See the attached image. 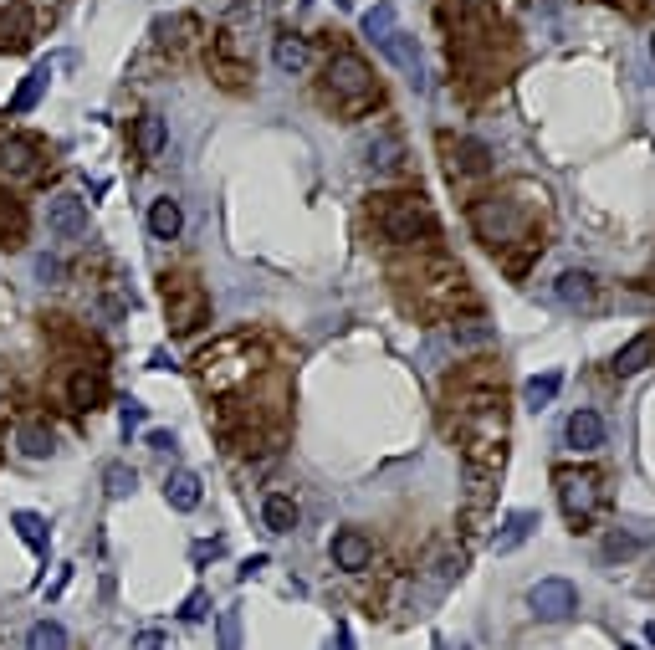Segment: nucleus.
I'll use <instances>...</instances> for the list:
<instances>
[{
	"label": "nucleus",
	"instance_id": "27",
	"mask_svg": "<svg viewBox=\"0 0 655 650\" xmlns=\"http://www.w3.org/2000/svg\"><path fill=\"white\" fill-rule=\"evenodd\" d=\"M308 57H313V52H308V41H302V36H292V31H287V36H277L272 62H277L282 72H302V67H308Z\"/></svg>",
	"mask_w": 655,
	"mask_h": 650
},
{
	"label": "nucleus",
	"instance_id": "21",
	"mask_svg": "<svg viewBox=\"0 0 655 650\" xmlns=\"http://www.w3.org/2000/svg\"><path fill=\"white\" fill-rule=\"evenodd\" d=\"M164 144H169L164 118H159V113H139V123H134V149H139L144 159H159V154H164Z\"/></svg>",
	"mask_w": 655,
	"mask_h": 650
},
{
	"label": "nucleus",
	"instance_id": "15",
	"mask_svg": "<svg viewBox=\"0 0 655 650\" xmlns=\"http://www.w3.org/2000/svg\"><path fill=\"white\" fill-rule=\"evenodd\" d=\"M31 36H36V21H31V11L21 6V0L0 11V52H26Z\"/></svg>",
	"mask_w": 655,
	"mask_h": 650
},
{
	"label": "nucleus",
	"instance_id": "31",
	"mask_svg": "<svg viewBox=\"0 0 655 650\" xmlns=\"http://www.w3.org/2000/svg\"><path fill=\"white\" fill-rule=\"evenodd\" d=\"M640 548H645V538H635V533H620V528H615V533H609V538L599 543L604 563H625V558H635Z\"/></svg>",
	"mask_w": 655,
	"mask_h": 650
},
{
	"label": "nucleus",
	"instance_id": "23",
	"mask_svg": "<svg viewBox=\"0 0 655 650\" xmlns=\"http://www.w3.org/2000/svg\"><path fill=\"white\" fill-rule=\"evenodd\" d=\"M16 446H21V456L41 461V456H52V451H57V436H52V425H41V420H26V425L16 430Z\"/></svg>",
	"mask_w": 655,
	"mask_h": 650
},
{
	"label": "nucleus",
	"instance_id": "9",
	"mask_svg": "<svg viewBox=\"0 0 655 650\" xmlns=\"http://www.w3.org/2000/svg\"><path fill=\"white\" fill-rule=\"evenodd\" d=\"M47 226H52V236H62V241H82L87 236V200L82 195H52L47 200Z\"/></svg>",
	"mask_w": 655,
	"mask_h": 650
},
{
	"label": "nucleus",
	"instance_id": "7",
	"mask_svg": "<svg viewBox=\"0 0 655 650\" xmlns=\"http://www.w3.org/2000/svg\"><path fill=\"white\" fill-rule=\"evenodd\" d=\"M528 610H533V620L558 625V620H569V615L579 610V589H574L569 579H538V584L528 589Z\"/></svg>",
	"mask_w": 655,
	"mask_h": 650
},
{
	"label": "nucleus",
	"instance_id": "5",
	"mask_svg": "<svg viewBox=\"0 0 655 650\" xmlns=\"http://www.w3.org/2000/svg\"><path fill=\"white\" fill-rule=\"evenodd\" d=\"M471 231H476V241H487V246L497 251V246L522 241V231H528V215H522L512 200L487 195V200H476V205H471Z\"/></svg>",
	"mask_w": 655,
	"mask_h": 650
},
{
	"label": "nucleus",
	"instance_id": "18",
	"mask_svg": "<svg viewBox=\"0 0 655 650\" xmlns=\"http://www.w3.org/2000/svg\"><path fill=\"white\" fill-rule=\"evenodd\" d=\"M26 231H31L26 205H21L11 190H0V246H21V241H26Z\"/></svg>",
	"mask_w": 655,
	"mask_h": 650
},
{
	"label": "nucleus",
	"instance_id": "14",
	"mask_svg": "<svg viewBox=\"0 0 655 650\" xmlns=\"http://www.w3.org/2000/svg\"><path fill=\"white\" fill-rule=\"evenodd\" d=\"M553 297L563 302V308H594V302H599V282H594L589 272L569 267V272H558V282H553Z\"/></svg>",
	"mask_w": 655,
	"mask_h": 650
},
{
	"label": "nucleus",
	"instance_id": "32",
	"mask_svg": "<svg viewBox=\"0 0 655 650\" xmlns=\"http://www.w3.org/2000/svg\"><path fill=\"white\" fill-rule=\"evenodd\" d=\"M159 31H164V47H169V52H185L190 41H195V31H200V21H195V16H174V21H164Z\"/></svg>",
	"mask_w": 655,
	"mask_h": 650
},
{
	"label": "nucleus",
	"instance_id": "20",
	"mask_svg": "<svg viewBox=\"0 0 655 650\" xmlns=\"http://www.w3.org/2000/svg\"><path fill=\"white\" fill-rule=\"evenodd\" d=\"M558 389H563V374L558 369H548V374H533L528 384H522V410H548L553 400H558Z\"/></svg>",
	"mask_w": 655,
	"mask_h": 650
},
{
	"label": "nucleus",
	"instance_id": "11",
	"mask_svg": "<svg viewBox=\"0 0 655 650\" xmlns=\"http://www.w3.org/2000/svg\"><path fill=\"white\" fill-rule=\"evenodd\" d=\"M108 400V374L98 369V364H82L72 379H67V405L77 410V415H87V410H98Z\"/></svg>",
	"mask_w": 655,
	"mask_h": 650
},
{
	"label": "nucleus",
	"instance_id": "24",
	"mask_svg": "<svg viewBox=\"0 0 655 650\" xmlns=\"http://www.w3.org/2000/svg\"><path fill=\"white\" fill-rule=\"evenodd\" d=\"M261 523H267V533H292L297 528V502L287 492H272L267 502H261Z\"/></svg>",
	"mask_w": 655,
	"mask_h": 650
},
{
	"label": "nucleus",
	"instance_id": "10",
	"mask_svg": "<svg viewBox=\"0 0 655 650\" xmlns=\"http://www.w3.org/2000/svg\"><path fill=\"white\" fill-rule=\"evenodd\" d=\"M328 553H333V569H343V574H364L369 563H374V543L359 528H338L333 543H328Z\"/></svg>",
	"mask_w": 655,
	"mask_h": 650
},
{
	"label": "nucleus",
	"instance_id": "16",
	"mask_svg": "<svg viewBox=\"0 0 655 650\" xmlns=\"http://www.w3.org/2000/svg\"><path fill=\"white\" fill-rule=\"evenodd\" d=\"M533 533H538V512H528V507H522V512H507V523H502L497 538H492V553H512V548L528 543Z\"/></svg>",
	"mask_w": 655,
	"mask_h": 650
},
{
	"label": "nucleus",
	"instance_id": "17",
	"mask_svg": "<svg viewBox=\"0 0 655 650\" xmlns=\"http://www.w3.org/2000/svg\"><path fill=\"white\" fill-rule=\"evenodd\" d=\"M180 231H185V210H180V200L159 195V200L149 205V236H154V241H174Z\"/></svg>",
	"mask_w": 655,
	"mask_h": 650
},
{
	"label": "nucleus",
	"instance_id": "25",
	"mask_svg": "<svg viewBox=\"0 0 655 650\" xmlns=\"http://www.w3.org/2000/svg\"><path fill=\"white\" fill-rule=\"evenodd\" d=\"M47 82H52V72H47V67H31V72L21 77L16 98H11V113H31V108L41 103V93H47Z\"/></svg>",
	"mask_w": 655,
	"mask_h": 650
},
{
	"label": "nucleus",
	"instance_id": "38",
	"mask_svg": "<svg viewBox=\"0 0 655 650\" xmlns=\"http://www.w3.org/2000/svg\"><path fill=\"white\" fill-rule=\"evenodd\" d=\"M149 446L154 451H174V436H169V430H149Z\"/></svg>",
	"mask_w": 655,
	"mask_h": 650
},
{
	"label": "nucleus",
	"instance_id": "2",
	"mask_svg": "<svg viewBox=\"0 0 655 650\" xmlns=\"http://www.w3.org/2000/svg\"><path fill=\"white\" fill-rule=\"evenodd\" d=\"M374 226L384 231V241L395 246H415L435 236V210L420 195H374Z\"/></svg>",
	"mask_w": 655,
	"mask_h": 650
},
{
	"label": "nucleus",
	"instance_id": "43",
	"mask_svg": "<svg viewBox=\"0 0 655 650\" xmlns=\"http://www.w3.org/2000/svg\"><path fill=\"white\" fill-rule=\"evenodd\" d=\"M650 57H655V36H650Z\"/></svg>",
	"mask_w": 655,
	"mask_h": 650
},
{
	"label": "nucleus",
	"instance_id": "33",
	"mask_svg": "<svg viewBox=\"0 0 655 650\" xmlns=\"http://www.w3.org/2000/svg\"><path fill=\"white\" fill-rule=\"evenodd\" d=\"M395 26H400V16H395V6H389V0H384V6H374V11H364V36L374 41V47H379V41L395 31Z\"/></svg>",
	"mask_w": 655,
	"mask_h": 650
},
{
	"label": "nucleus",
	"instance_id": "19",
	"mask_svg": "<svg viewBox=\"0 0 655 650\" xmlns=\"http://www.w3.org/2000/svg\"><path fill=\"white\" fill-rule=\"evenodd\" d=\"M164 502H169L174 512H195V507H200V476H195V471H169Z\"/></svg>",
	"mask_w": 655,
	"mask_h": 650
},
{
	"label": "nucleus",
	"instance_id": "42",
	"mask_svg": "<svg viewBox=\"0 0 655 650\" xmlns=\"http://www.w3.org/2000/svg\"><path fill=\"white\" fill-rule=\"evenodd\" d=\"M461 6H482V0H461Z\"/></svg>",
	"mask_w": 655,
	"mask_h": 650
},
{
	"label": "nucleus",
	"instance_id": "29",
	"mask_svg": "<svg viewBox=\"0 0 655 650\" xmlns=\"http://www.w3.org/2000/svg\"><path fill=\"white\" fill-rule=\"evenodd\" d=\"M134 487H139L134 466H123V461H108V466H103V492H108L113 502H118V497H128Z\"/></svg>",
	"mask_w": 655,
	"mask_h": 650
},
{
	"label": "nucleus",
	"instance_id": "13",
	"mask_svg": "<svg viewBox=\"0 0 655 650\" xmlns=\"http://www.w3.org/2000/svg\"><path fill=\"white\" fill-rule=\"evenodd\" d=\"M563 436H569V451L594 456V451L604 446V420H599V410H574L569 425H563Z\"/></svg>",
	"mask_w": 655,
	"mask_h": 650
},
{
	"label": "nucleus",
	"instance_id": "35",
	"mask_svg": "<svg viewBox=\"0 0 655 650\" xmlns=\"http://www.w3.org/2000/svg\"><path fill=\"white\" fill-rule=\"evenodd\" d=\"M221 650H241V620L231 610L221 615Z\"/></svg>",
	"mask_w": 655,
	"mask_h": 650
},
{
	"label": "nucleus",
	"instance_id": "12",
	"mask_svg": "<svg viewBox=\"0 0 655 650\" xmlns=\"http://www.w3.org/2000/svg\"><path fill=\"white\" fill-rule=\"evenodd\" d=\"M379 52H384L389 62H395V67L415 82V88H425V57H420V41H415L410 31H400V26H395V31H389V36L379 41Z\"/></svg>",
	"mask_w": 655,
	"mask_h": 650
},
{
	"label": "nucleus",
	"instance_id": "1",
	"mask_svg": "<svg viewBox=\"0 0 655 650\" xmlns=\"http://www.w3.org/2000/svg\"><path fill=\"white\" fill-rule=\"evenodd\" d=\"M256 364H261L256 343L241 338V333L215 338V343H205V349L195 354V374H200L205 389H215V395H226V389H241V384L256 374Z\"/></svg>",
	"mask_w": 655,
	"mask_h": 650
},
{
	"label": "nucleus",
	"instance_id": "44",
	"mask_svg": "<svg viewBox=\"0 0 655 650\" xmlns=\"http://www.w3.org/2000/svg\"><path fill=\"white\" fill-rule=\"evenodd\" d=\"M625 650H640V645H625Z\"/></svg>",
	"mask_w": 655,
	"mask_h": 650
},
{
	"label": "nucleus",
	"instance_id": "28",
	"mask_svg": "<svg viewBox=\"0 0 655 650\" xmlns=\"http://www.w3.org/2000/svg\"><path fill=\"white\" fill-rule=\"evenodd\" d=\"M67 645L72 640H67V630L57 620H36L31 635H26V650H67Z\"/></svg>",
	"mask_w": 655,
	"mask_h": 650
},
{
	"label": "nucleus",
	"instance_id": "3",
	"mask_svg": "<svg viewBox=\"0 0 655 650\" xmlns=\"http://www.w3.org/2000/svg\"><path fill=\"white\" fill-rule=\"evenodd\" d=\"M323 77H328V98H333L343 113H364V108L379 98V82H374L369 62L354 57V52H338Z\"/></svg>",
	"mask_w": 655,
	"mask_h": 650
},
{
	"label": "nucleus",
	"instance_id": "30",
	"mask_svg": "<svg viewBox=\"0 0 655 650\" xmlns=\"http://www.w3.org/2000/svg\"><path fill=\"white\" fill-rule=\"evenodd\" d=\"M11 523H16V533H21V543H26V548H36V553H47V543H52V533H47V523H41V517H36V512H16V517H11Z\"/></svg>",
	"mask_w": 655,
	"mask_h": 650
},
{
	"label": "nucleus",
	"instance_id": "40",
	"mask_svg": "<svg viewBox=\"0 0 655 650\" xmlns=\"http://www.w3.org/2000/svg\"><path fill=\"white\" fill-rule=\"evenodd\" d=\"M36 277H41V282L57 277V262H52V256H41V262H36Z\"/></svg>",
	"mask_w": 655,
	"mask_h": 650
},
{
	"label": "nucleus",
	"instance_id": "8",
	"mask_svg": "<svg viewBox=\"0 0 655 650\" xmlns=\"http://www.w3.org/2000/svg\"><path fill=\"white\" fill-rule=\"evenodd\" d=\"M0 175H6V180H21V185H36L41 175H47V154H41L31 139L0 134Z\"/></svg>",
	"mask_w": 655,
	"mask_h": 650
},
{
	"label": "nucleus",
	"instance_id": "39",
	"mask_svg": "<svg viewBox=\"0 0 655 650\" xmlns=\"http://www.w3.org/2000/svg\"><path fill=\"white\" fill-rule=\"evenodd\" d=\"M180 615H185V625H195V620H200V615H205V599H200V594H195V599H190V604H185V610H180Z\"/></svg>",
	"mask_w": 655,
	"mask_h": 650
},
{
	"label": "nucleus",
	"instance_id": "26",
	"mask_svg": "<svg viewBox=\"0 0 655 650\" xmlns=\"http://www.w3.org/2000/svg\"><path fill=\"white\" fill-rule=\"evenodd\" d=\"M364 154H369L374 169H400V164H405V144H400L395 134H374V139L364 144Z\"/></svg>",
	"mask_w": 655,
	"mask_h": 650
},
{
	"label": "nucleus",
	"instance_id": "34",
	"mask_svg": "<svg viewBox=\"0 0 655 650\" xmlns=\"http://www.w3.org/2000/svg\"><path fill=\"white\" fill-rule=\"evenodd\" d=\"M456 149H461V175H487V164H492V159H487L482 144H476V139H461Z\"/></svg>",
	"mask_w": 655,
	"mask_h": 650
},
{
	"label": "nucleus",
	"instance_id": "41",
	"mask_svg": "<svg viewBox=\"0 0 655 650\" xmlns=\"http://www.w3.org/2000/svg\"><path fill=\"white\" fill-rule=\"evenodd\" d=\"M328 650H354V635H348V630H338V635H333V645H328Z\"/></svg>",
	"mask_w": 655,
	"mask_h": 650
},
{
	"label": "nucleus",
	"instance_id": "6",
	"mask_svg": "<svg viewBox=\"0 0 655 650\" xmlns=\"http://www.w3.org/2000/svg\"><path fill=\"white\" fill-rule=\"evenodd\" d=\"M553 482H558V502H563V517H569V528L584 533V528H589V517L599 512L604 482H599L594 471H574V466H563Z\"/></svg>",
	"mask_w": 655,
	"mask_h": 650
},
{
	"label": "nucleus",
	"instance_id": "37",
	"mask_svg": "<svg viewBox=\"0 0 655 650\" xmlns=\"http://www.w3.org/2000/svg\"><path fill=\"white\" fill-rule=\"evenodd\" d=\"M144 425V405H123V430H134Z\"/></svg>",
	"mask_w": 655,
	"mask_h": 650
},
{
	"label": "nucleus",
	"instance_id": "22",
	"mask_svg": "<svg viewBox=\"0 0 655 650\" xmlns=\"http://www.w3.org/2000/svg\"><path fill=\"white\" fill-rule=\"evenodd\" d=\"M650 359H655V333H640V338H630L625 349L615 354V364H609V369H615L620 379H630V374H640Z\"/></svg>",
	"mask_w": 655,
	"mask_h": 650
},
{
	"label": "nucleus",
	"instance_id": "4",
	"mask_svg": "<svg viewBox=\"0 0 655 650\" xmlns=\"http://www.w3.org/2000/svg\"><path fill=\"white\" fill-rule=\"evenodd\" d=\"M164 318H169V333H174V338L200 333V328L210 323V292H205L195 277H185V272L164 277Z\"/></svg>",
	"mask_w": 655,
	"mask_h": 650
},
{
	"label": "nucleus",
	"instance_id": "36",
	"mask_svg": "<svg viewBox=\"0 0 655 650\" xmlns=\"http://www.w3.org/2000/svg\"><path fill=\"white\" fill-rule=\"evenodd\" d=\"M134 650H164V635H159V630H144V635L134 640Z\"/></svg>",
	"mask_w": 655,
	"mask_h": 650
}]
</instances>
